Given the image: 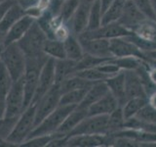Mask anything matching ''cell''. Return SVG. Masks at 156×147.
Returning <instances> with one entry per match:
<instances>
[{"instance_id":"cell-2","label":"cell","mask_w":156,"mask_h":147,"mask_svg":"<svg viewBox=\"0 0 156 147\" xmlns=\"http://www.w3.org/2000/svg\"><path fill=\"white\" fill-rule=\"evenodd\" d=\"M0 60L14 81H18L23 77L27 68V56L17 42L3 46Z\"/></svg>"},{"instance_id":"cell-6","label":"cell","mask_w":156,"mask_h":147,"mask_svg":"<svg viewBox=\"0 0 156 147\" xmlns=\"http://www.w3.org/2000/svg\"><path fill=\"white\" fill-rule=\"evenodd\" d=\"M5 104H6L5 118H19L26 109L23 77L18 81H14L5 98Z\"/></svg>"},{"instance_id":"cell-20","label":"cell","mask_w":156,"mask_h":147,"mask_svg":"<svg viewBox=\"0 0 156 147\" xmlns=\"http://www.w3.org/2000/svg\"><path fill=\"white\" fill-rule=\"evenodd\" d=\"M108 91H109V89H108V87H107L105 81L94 82L89 87V89L87 90L86 95L84 98H83L81 103L77 106L88 110V108H89L92 104H94L95 102L100 100L101 98L104 95H105Z\"/></svg>"},{"instance_id":"cell-54","label":"cell","mask_w":156,"mask_h":147,"mask_svg":"<svg viewBox=\"0 0 156 147\" xmlns=\"http://www.w3.org/2000/svg\"><path fill=\"white\" fill-rule=\"evenodd\" d=\"M124 1H128V0H124Z\"/></svg>"},{"instance_id":"cell-16","label":"cell","mask_w":156,"mask_h":147,"mask_svg":"<svg viewBox=\"0 0 156 147\" xmlns=\"http://www.w3.org/2000/svg\"><path fill=\"white\" fill-rule=\"evenodd\" d=\"M124 71V70H123ZM125 72V93L126 100L133 97H147L143 80L136 70H128Z\"/></svg>"},{"instance_id":"cell-52","label":"cell","mask_w":156,"mask_h":147,"mask_svg":"<svg viewBox=\"0 0 156 147\" xmlns=\"http://www.w3.org/2000/svg\"><path fill=\"white\" fill-rule=\"evenodd\" d=\"M83 1H85V2H87V3H89V4H92L93 2H95L96 0H83Z\"/></svg>"},{"instance_id":"cell-37","label":"cell","mask_w":156,"mask_h":147,"mask_svg":"<svg viewBox=\"0 0 156 147\" xmlns=\"http://www.w3.org/2000/svg\"><path fill=\"white\" fill-rule=\"evenodd\" d=\"M74 75L80 77L84 80L90 81V82H97V81H105L107 76H105L104 73H101L97 67L95 68H89V69H84V70H80V71H76L73 73Z\"/></svg>"},{"instance_id":"cell-35","label":"cell","mask_w":156,"mask_h":147,"mask_svg":"<svg viewBox=\"0 0 156 147\" xmlns=\"http://www.w3.org/2000/svg\"><path fill=\"white\" fill-rule=\"evenodd\" d=\"M14 82L11 75L0 60V99L5 100L8 92Z\"/></svg>"},{"instance_id":"cell-17","label":"cell","mask_w":156,"mask_h":147,"mask_svg":"<svg viewBox=\"0 0 156 147\" xmlns=\"http://www.w3.org/2000/svg\"><path fill=\"white\" fill-rule=\"evenodd\" d=\"M145 19L146 18L136 8L133 0H128V1H125L123 12L118 22L129 31L134 32V29Z\"/></svg>"},{"instance_id":"cell-34","label":"cell","mask_w":156,"mask_h":147,"mask_svg":"<svg viewBox=\"0 0 156 147\" xmlns=\"http://www.w3.org/2000/svg\"><path fill=\"white\" fill-rule=\"evenodd\" d=\"M81 0H63L58 16L62 23H67L80 5Z\"/></svg>"},{"instance_id":"cell-47","label":"cell","mask_w":156,"mask_h":147,"mask_svg":"<svg viewBox=\"0 0 156 147\" xmlns=\"http://www.w3.org/2000/svg\"><path fill=\"white\" fill-rule=\"evenodd\" d=\"M147 104H149L152 108L156 109V89L150 92L147 95Z\"/></svg>"},{"instance_id":"cell-18","label":"cell","mask_w":156,"mask_h":147,"mask_svg":"<svg viewBox=\"0 0 156 147\" xmlns=\"http://www.w3.org/2000/svg\"><path fill=\"white\" fill-rule=\"evenodd\" d=\"M119 106L118 100L110 91H108L100 100H98L88 108V116L109 115Z\"/></svg>"},{"instance_id":"cell-45","label":"cell","mask_w":156,"mask_h":147,"mask_svg":"<svg viewBox=\"0 0 156 147\" xmlns=\"http://www.w3.org/2000/svg\"><path fill=\"white\" fill-rule=\"evenodd\" d=\"M15 3L14 0H1L0 1V22L2 21L5 13L7 12V10L12 6Z\"/></svg>"},{"instance_id":"cell-14","label":"cell","mask_w":156,"mask_h":147,"mask_svg":"<svg viewBox=\"0 0 156 147\" xmlns=\"http://www.w3.org/2000/svg\"><path fill=\"white\" fill-rule=\"evenodd\" d=\"M91 4L81 0L80 5L76 9L74 14L72 15L70 20L66 23L67 27L69 28L70 32L78 36L84 31L87 29L88 18H89V10Z\"/></svg>"},{"instance_id":"cell-8","label":"cell","mask_w":156,"mask_h":147,"mask_svg":"<svg viewBox=\"0 0 156 147\" xmlns=\"http://www.w3.org/2000/svg\"><path fill=\"white\" fill-rule=\"evenodd\" d=\"M61 96L62 91L60 85H54L51 89H49L36 103H34L35 105V126L60 105Z\"/></svg>"},{"instance_id":"cell-7","label":"cell","mask_w":156,"mask_h":147,"mask_svg":"<svg viewBox=\"0 0 156 147\" xmlns=\"http://www.w3.org/2000/svg\"><path fill=\"white\" fill-rule=\"evenodd\" d=\"M80 134H108V115L87 116L67 136Z\"/></svg>"},{"instance_id":"cell-55","label":"cell","mask_w":156,"mask_h":147,"mask_svg":"<svg viewBox=\"0 0 156 147\" xmlns=\"http://www.w3.org/2000/svg\"><path fill=\"white\" fill-rule=\"evenodd\" d=\"M0 1H1V0H0Z\"/></svg>"},{"instance_id":"cell-36","label":"cell","mask_w":156,"mask_h":147,"mask_svg":"<svg viewBox=\"0 0 156 147\" xmlns=\"http://www.w3.org/2000/svg\"><path fill=\"white\" fill-rule=\"evenodd\" d=\"M109 59H111V58H101V57H96V56H93V55H90V54L85 53L80 60L76 62L75 72L80 71V70H84V69L98 67L99 65H101V63L109 60Z\"/></svg>"},{"instance_id":"cell-13","label":"cell","mask_w":156,"mask_h":147,"mask_svg":"<svg viewBox=\"0 0 156 147\" xmlns=\"http://www.w3.org/2000/svg\"><path fill=\"white\" fill-rule=\"evenodd\" d=\"M111 136L109 134H80L67 136L66 146L93 147L110 145Z\"/></svg>"},{"instance_id":"cell-49","label":"cell","mask_w":156,"mask_h":147,"mask_svg":"<svg viewBox=\"0 0 156 147\" xmlns=\"http://www.w3.org/2000/svg\"><path fill=\"white\" fill-rule=\"evenodd\" d=\"M5 111H6V104H5V100L0 99V119L5 117Z\"/></svg>"},{"instance_id":"cell-39","label":"cell","mask_w":156,"mask_h":147,"mask_svg":"<svg viewBox=\"0 0 156 147\" xmlns=\"http://www.w3.org/2000/svg\"><path fill=\"white\" fill-rule=\"evenodd\" d=\"M133 2L146 19L156 21V14L150 0H133Z\"/></svg>"},{"instance_id":"cell-5","label":"cell","mask_w":156,"mask_h":147,"mask_svg":"<svg viewBox=\"0 0 156 147\" xmlns=\"http://www.w3.org/2000/svg\"><path fill=\"white\" fill-rule=\"evenodd\" d=\"M74 105H58L52 113H50L45 119L34 127L28 138L38 135L52 134L57 132L58 127L66 120L69 113L75 109ZM27 138V139H28Z\"/></svg>"},{"instance_id":"cell-30","label":"cell","mask_w":156,"mask_h":147,"mask_svg":"<svg viewBox=\"0 0 156 147\" xmlns=\"http://www.w3.org/2000/svg\"><path fill=\"white\" fill-rule=\"evenodd\" d=\"M88 89H89V87L77 88V89H73L62 93L61 96L60 105H79L83 100V98L85 97Z\"/></svg>"},{"instance_id":"cell-9","label":"cell","mask_w":156,"mask_h":147,"mask_svg":"<svg viewBox=\"0 0 156 147\" xmlns=\"http://www.w3.org/2000/svg\"><path fill=\"white\" fill-rule=\"evenodd\" d=\"M133 34V32L123 27L119 22H114L106 24H101L96 29H86L78 37L82 38H105L113 39L117 37H124Z\"/></svg>"},{"instance_id":"cell-29","label":"cell","mask_w":156,"mask_h":147,"mask_svg":"<svg viewBox=\"0 0 156 147\" xmlns=\"http://www.w3.org/2000/svg\"><path fill=\"white\" fill-rule=\"evenodd\" d=\"M93 85V82H90L84 78L78 77L74 74H72L71 76L67 77L66 80H63L62 82L60 85V88L62 91V94L66 91L77 89V88H85L90 87Z\"/></svg>"},{"instance_id":"cell-48","label":"cell","mask_w":156,"mask_h":147,"mask_svg":"<svg viewBox=\"0 0 156 147\" xmlns=\"http://www.w3.org/2000/svg\"><path fill=\"white\" fill-rule=\"evenodd\" d=\"M114 0H101V9H102V13H104L105 10L108 8L111 3L113 2Z\"/></svg>"},{"instance_id":"cell-43","label":"cell","mask_w":156,"mask_h":147,"mask_svg":"<svg viewBox=\"0 0 156 147\" xmlns=\"http://www.w3.org/2000/svg\"><path fill=\"white\" fill-rule=\"evenodd\" d=\"M14 1L17 4H19L23 10H26L27 12V10L38 6L40 0H14Z\"/></svg>"},{"instance_id":"cell-32","label":"cell","mask_w":156,"mask_h":147,"mask_svg":"<svg viewBox=\"0 0 156 147\" xmlns=\"http://www.w3.org/2000/svg\"><path fill=\"white\" fill-rule=\"evenodd\" d=\"M125 120L126 119L121 106L110 113L108 115V134H112L124 129Z\"/></svg>"},{"instance_id":"cell-22","label":"cell","mask_w":156,"mask_h":147,"mask_svg":"<svg viewBox=\"0 0 156 147\" xmlns=\"http://www.w3.org/2000/svg\"><path fill=\"white\" fill-rule=\"evenodd\" d=\"M76 61L69 59H58L55 60V85H60L63 80L71 76L75 72Z\"/></svg>"},{"instance_id":"cell-42","label":"cell","mask_w":156,"mask_h":147,"mask_svg":"<svg viewBox=\"0 0 156 147\" xmlns=\"http://www.w3.org/2000/svg\"><path fill=\"white\" fill-rule=\"evenodd\" d=\"M111 59H109V60H107L104 63H101V65H99L97 67L101 73H104L105 75L107 76L108 77L111 76L116 75L117 73H119L121 71V69L117 66L116 64L111 60Z\"/></svg>"},{"instance_id":"cell-15","label":"cell","mask_w":156,"mask_h":147,"mask_svg":"<svg viewBox=\"0 0 156 147\" xmlns=\"http://www.w3.org/2000/svg\"><path fill=\"white\" fill-rule=\"evenodd\" d=\"M84 53L101 58H113L109 49V40L105 38H82L78 37Z\"/></svg>"},{"instance_id":"cell-51","label":"cell","mask_w":156,"mask_h":147,"mask_svg":"<svg viewBox=\"0 0 156 147\" xmlns=\"http://www.w3.org/2000/svg\"><path fill=\"white\" fill-rule=\"evenodd\" d=\"M150 2H151V4H152V7H153L154 12L156 14V0H150Z\"/></svg>"},{"instance_id":"cell-53","label":"cell","mask_w":156,"mask_h":147,"mask_svg":"<svg viewBox=\"0 0 156 147\" xmlns=\"http://www.w3.org/2000/svg\"><path fill=\"white\" fill-rule=\"evenodd\" d=\"M2 48H3V47L0 48V56H1V51H2Z\"/></svg>"},{"instance_id":"cell-41","label":"cell","mask_w":156,"mask_h":147,"mask_svg":"<svg viewBox=\"0 0 156 147\" xmlns=\"http://www.w3.org/2000/svg\"><path fill=\"white\" fill-rule=\"evenodd\" d=\"M18 118H2L0 119V139L6 140L17 122Z\"/></svg>"},{"instance_id":"cell-19","label":"cell","mask_w":156,"mask_h":147,"mask_svg":"<svg viewBox=\"0 0 156 147\" xmlns=\"http://www.w3.org/2000/svg\"><path fill=\"white\" fill-rule=\"evenodd\" d=\"M109 91L115 96L119 102V105L122 106L126 102V93H125V72L121 70L116 75L107 77L105 81Z\"/></svg>"},{"instance_id":"cell-11","label":"cell","mask_w":156,"mask_h":147,"mask_svg":"<svg viewBox=\"0 0 156 147\" xmlns=\"http://www.w3.org/2000/svg\"><path fill=\"white\" fill-rule=\"evenodd\" d=\"M54 85H55V59L49 58L41 69L35 94L33 96L31 104L36 103L49 89H51Z\"/></svg>"},{"instance_id":"cell-1","label":"cell","mask_w":156,"mask_h":147,"mask_svg":"<svg viewBox=\"0 0 156 147\" xmlns=\"http://www.w3.org/2000/svg\"><path fill=\"white\" fill-rule=\"evenodd\" d=\"M35 127V105L30 104L17 119L12 131L6 138L12 146H21Z\"/></svg>"},{"instance_id":"cell-27","label":"cell","mask_w":156,"mask_h":147,"mask_svg":"<svg viewBox=\"0 0 156 147\" xmlns=\"http://www.w3.org/2000/svg\"><path fill=\"white\" fill-rule=\"evenodd\" d=\"M124 4V0H114L110 6L102 13L101 24L118 22V20L122 15V12H123Z\"/></svg>"},{"instance_id":"cell-33","label":"cell","mask_w":156,"mask_h":147,"mask_svg":"<svg viewBox=\"0 0 156 147\" xmlns=\"http://www.w3.org/2000/svg\"><path fill=\"white\" fill-rule=\"evenodd\" d=\"M121 70L128 71V70H138L140 67L144 65V60L138 57L129 56V57H119V58H112L111 59Z\"/></svg>"},{"instance_id":"cell-31","label":"cell","mask_w":156,"mask_h":147,"mask_svg":"<svg viewBox=\"0 0 156 147\" xmlns=\"http://www.w3.org/2000/svg\"><path fill=\"white\" fill-rule=\"evenodd\" d=\"M102 19V9L101 0H96L90 6L89 18H88L87 29H96L101 26Z\"/></svg>"},{"instance_id":"cell-3","label":"cell","mask_w":156,"mask_h":147,"mask_svg":"<svg viewBox=\"0 0 156 147\" xmlns=\"http://www.w3.org/2000/svg\"><path fill=\"white\" fill-rule=\"evenodd\" d=\"M47 38L46 33L35 21L17 43L27 58H37L46 55L43 52V46Z\"/></svg>"},{"instance_id":"cell-44","label":"cell","mask_w":156,"mask_h":147,"mask_svg":"<svg viewBox=\"0 0 156 147\" xmlns=\"http://www.w3.org/2000/svg\"><path fill=\"white\" fill-rule=\"evenodd\" d=\"M147 62V75L150 82L156 87V62Z\"/></svg>"},{"instance_id":"cell-28","label":"cell","mask_w":156,"mask_h":147,"mask_svg":"<svg viewBox=\"0 0 156 147\" xmlns=\"http://www.w3.org/2000/svg\"><path fill=\"white\" fill-rule=\"evenodd\" d=\"M146 104H147V97L138 96L126 100V102L121 106L125 119H129L131 117L136 116L138 112Z\"/></svg>"},{"instance_id":"cell-23","label":"cell","mask_w":156,"mask_h":147,"mask_svg":"<svg viewBox=\"0 0 156 147\" xmlns=\"http://www.w3.org/2000/svg\"><path fill=\"white\" fill-rule=\"evenodd\" d=\"M26 14H27L26 10H23L19 4L15 2L12 6L7 10V12L5 13L2 21L0 22V32H2L3 33L6 34L8 29Z\"/></svg>"},{"instance_id":"cell-21","label":"cell","mask_w":156,"mask_h":147,"mask_svg":"<svg viewBox=\"0 0 156 147\" xmlns=\"http://www.w3.org/2000/svg\"><path fill=\"white\" fill-rule=\"evenodd\" d=\"M88 116V110L84 109V108H80L76 106L74 110H72L69 114L67 115L66 120L58 127L57 132L62 134L63 135H68L71 132V130L79 124V123L84 120L85 118Z\"/></svg>"},{"instance_id":"cell-24","label":"cell","mask_w":156,"mask_h":147,"mask_svg":"<svg viewBox=\"0 0 156 147\" xmlns=\"http://www.w3.org/2000/svg\"><path fill=\"white\" fill-rule=\"evenodd\" d=\"M63 45H65L66 58L69 59V60L77 62L85 54L79 38L72 33L63 41Z\"/></svg>"},{"instance_id":"cell-50","label":"cell","mask_w":156,"mask_h":147,"mask_svg":"<svg viewBox=\"0 0 156 147\" xmlns=\"http://www.w3.org/2000/svg\"><path fill=\"white\" fill-rule=\"evenodd\" d=\"M4 36H5V33H3L2 32H0V48H1V47H3Z\"/></svg>"},{"instance_id":"cell-12","label":"cell","mask_w":156,"mask_h":147,"mask_svg":"<svg viewBox=\"0 0 156 147\" xmlns=\"http://www.w3.org/2000/svg\"><path fill=\"white\" fill-rule=\"evenodd\" d=\"M36 21V19L30 16V15L26 14L21 19L15 23L13 26L8 29L4 36L3 46L9 45V44L18 42L21 39L26 32L32 26V24Z\"/></svg>"},{"instance_id":"cell-38","label":"cell","mask_w":156,"mask_h":147,"mask_svg":"<svg viewBox=\"0 0 156 147\" xmlns=\"http://www.w3.org/2000/svg\"><path fill=\"white\" fill-rule=\"evenodd\" d=\"M58 135H63L58 132H55L52 134H45V135H38V136H33L30 138L27 139L26 141L21 146L23 147H44V146H49L50 142L55 139Z\"/></svg>"},{"instance_id":"cell-25","label":"cell","mask_w":156,"mask_h":147,"mask_svg":"<svg viewBox=\"0 0 156 147\" xmlns=\"http://www.w3.org/2000/svg\"><path fill=\"white\" fill-rule=\"evenodd\" d=\"M133 33L141 40L156 42V21L145 19L134 29Z\"/></svg>"},{"instance_id":"cell-26","label":"cell","mask_w":156,"mask_h":147,"mask_svg":"<svg viewBox=\"0 0 156 147\" xmlns=\"http://www.w3.org/2000/svg\"><path fill=\"white\" fill-rule=\"evenodd\" d=\"M43 52L49 58H53L55 60L58 59H65L66 51L63 41H60L55 38H47L43 46Z\"/></svg>"},{"instance_id":"cell-4","label":"cell","mask_w":156,"mask_h":147,"mask_svg":"<svg viewBox=\"0 0 156 147\" xmlns=\"http://www.w3.org/2000/svg\"><path fill=\"white\" fill-rule=\"evenodd\" d=\"M48 59L49 57L46 55L37 58H27V68L23 77L26 108L31 104L33 96L35 94L41 69Z\"/></svg>"},{"instance_id":"cell-10","label":"cell","mask_w":156,"mask_h":147,"mask_svg":"<svg viewBox=\"0 0 156 147\" xmlns=\"http://www.w3.org/2000/svg\"><path fill=\"white\" fill-rule=\"evenodd\" d=\"M109 49L113 58L134 56L144 60V52L128 36L117 37L109 40Z\"/></svg>"},{"instance_id":"cell-46","label":"cell","mask_w":156,"mask_h":147,"mask_svg":"<svg viewBox=\"0 0 156 147\" xmlns=\"http://www.w3.org/2000/svg\"><path fill=\"white\" fill-rule=\"evenodd\" d=\"M144 61L149 62H156V49H152L149 51H144Z\"/></svg>"},{"instance_id":"cell-40","label":"cell","mask_w":156,"mask_h":147,"mask_svg":"<svg viewBox=\"0 0 156 147\" xmlns=\"http://www.w3.org/2000/svg\"><path fill=\"white\" fill-rule=\"evenodd\" d=\"M136 117L150 124L156 125V109L152 108L149 104H146L141 108Z\"/></svg>"}]
</instances>
